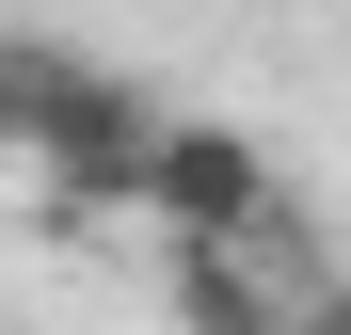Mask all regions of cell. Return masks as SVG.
<instances>
[{
	"instance_id": "6da1fadb",
	"label": "cell",
	"mask_w": 351,
	"mask_h": 335,
	"mask_svg": "<svg viewBox=\"0 0 351 335\" xmlns=\"http://www.w3.org/2000/svg\"><path fill=\"white\" fill-rule=\"evenodd\" d=\"M0 144L48 160V192L64 208H144V144H160V112L96 64V48H32V32H0Z\"/></svg>"
},
{
	"instance_id": "3957f363",
	"label": "cell",
	"mask_w": 351,
	"mask_h": 335,
	"mask_svg": "<svg viewBox=\"0 0 351 335\" xmlns=\"http://www.w3.org/2000/svg\"><path fill=\"white\" fill-rule=\"evenodd\" d=\"M176 319H192V335H304L256 288V256H223V240H176Z\"/></svg>"
},
{
	"instance_id": "277c9868",
	"label": "cell",
	"mask_w": 351,
	"mask_h": 335,
	"mask_svg": "<svg viewBox=\"0 0 351 335\" xmlns=\"http://www.w3.org/2000/svg\"><path fill=\"white\" fill-rule=\"evenodd\" d=\"M304 335H351V303H304Z\"/></svg>"
},
{
	"instance_id": "7a4b0ae2",
	"label": "cell",
	"mask_w": 351,
	"mask_h": 335,
	"mask_svg": "<svg viewBox=\"0 0 351 335\" xmlns=\"http://www.w3.org/2000/svg\"><path fill=\"white\" fill-rule=\"evenodd\" d=\"M144 208H160V240H223V256H256L271 240V160L240 144V128H176L144 144Z\"/></svg>"
}]
</instances>
